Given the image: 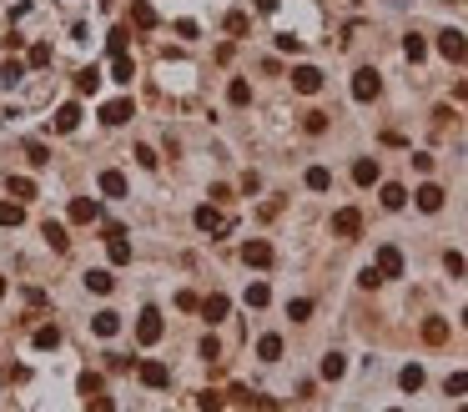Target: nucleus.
I'll return each instance as SVG.
<instances>
[{"mask_svg":"<svg viewBox=\"0 0 468 412\" xmlns=\"http://www.w3.org/2000/svg\"><path fill=\"white\" fill-rule=\"evenodd\" d=\"M161 332H166L161 312H156V307H146V312L136 317V342H141V347H152V342H161Z\"/></svg>","mask_w":468,"mask_h":412,"instance_id":"nucleus-1","label":"nucleus"},{"mask_svg":"<svg viewBox=\"0 0 468 412\" xmlns=\"http://www.w3.org/2000/svg\"><path fill=\"white\" fill-rule=\"evenodd\" d=\"M378 96H382V76L373 66H363L353 76V101H378Z\"/></svg>","mask_w":468,"mask_h":412,"instance_id":"nucleus-2","label":"nucleus"},{"mask_svg":"<svg viewBox=\"0 0 468 412\" xmlns=\"http://www.w3.org/2000/svg\"><path fill=\"white\" fill-rule=\"evenodd\" d=\"M438 56L443 60H468V40H463V31H438Z\"/></svg>","mask_w":468,"mask_h":412,"instance_id":"nucleus-3","label":"nucleus"},{"mask_svg":"<svg viewBox=\"0 0 468 412\" xmlns=\"http://www.w3.org/2000/svg\"><path fill=\"white\" fill-rule=\"evenodd\" d=\"M106 256H111L116 267L131 262V242H126V226H106Z\"/></svg>","mask_w":468,"mask_h":412,"instance_id":"nucleus-4","label":"nucleus"},{"mask_svg":"<svg viewBox=\"0 0 468 412\" xmlns=\"http://www.w3.org/2000/svg\"><path fill=\"white\" fill-rule=\"evenodd\" d=\"M272 256H277V252H272V242H262V236H252V242H242V262L247 267H272Z\"/></svg>","mask_w":468,"mask_h":412,"instance_id":"nucleus-5","label":"nucleus"},{"mask_svg":"<svg viewBox=\"0 0 468 412\" xmlns=\"http://www.w3.org/2000/svg\"><path fill=\"white\" fill-rule=\"evenodd\" d=\"M131 116H136V106L126 101V96H116V101H106V106H101V121H106V126H126Z\"/></svg>","mask_w":468,"mask_h":412,"instance_id":"nucleus-6","label":"nucleus"},{"mask_svg":"<svg viewBox=\"0 0 468 412\" xmlns=\"http://www.w3.org/2000/svg\"><path fill=\"white\" fill-rule=\"evenodd\" d=\"M292 91L317 96V91H323V71H317V66H297V71H292Z\"/></svg>","mask_w":468,"mask_h":412,"instance_id":"nucleus-7","label":"nucleus"},{"mask_svg":"<svg viewBox=\"0 0 468 412\" xmlns=\"http://www.w3.org/2000/svg\"><path fill=\"white\" fill-rule=\"evenodd\" d=\"M191 222H197V231H227V216L217 211V201L197 206V211H191Z\"/></svg>","mask_w":468,"mask_h":412,"instance_id":"nucleus-8","label":"nucleus"},{"mask_svg":"<svg viewBox=\"0 0 468 412\" xmlns=\"http://www.w3.org/2000/svg\"><path fill=\"white\" fill-rule=\"evenodd\" d=\"M332 231H337V236H357V231H363V211H357V206L332 211Z\"/></svg>","mask_w":468,"mask_h":412,"instance_id":"nucleus-9","label":"nucleus"},{"mask_svg":"<svg viewBox=\"0 0 468 412\" xmlns=\"http://www.w3.org/2000/svg\"><path fill=\"white\" fill-rule=\"evenodd\" d=\"M373 267H378L382 281H388V277H403V252H398V247H378V262H373Z\"/></svg>","mask_w":468,"mask_h":412,"instance_id":"nucleus-10","label":"nucleus"},{"mask_svg":"<svg viewBox=\"0 0 468 412\" xmlns=\"http://www.w3.org/2000/svg\"><path fill=\"white\" fill-rule=\"evenodd\" d=\"M81 116H86V111H81V101H66V106H60V111L51 116V131H76Z\"/></svg>","mask_w":468,"mask_h":412,"instance_id":"nucleus-11","label":"nucleus"},{"mask_svg":"<svg viewBox=\"0 0 468 412\" xmlns=\"http://www.w3.org/2000/svg\"><path fill=\"white\" fill-rule=\"evenodd\" d=\"M413 201H418V211H443V186L438 181H423L413 191Z\"/></svg>","mask_w":468,"mask_h":412,"instance_id":"nucleus-12","label":"nucleus"},{"mask_svg":"<svg viewBox=\"0 0 468 412\" xmlns=\"http://www.w3.org/2000/svg\"><path fill=\"white\" fill-rule=\"evenodd\" d=\"M66 216H71V222H76V226H86V222H96V216H101V206H96L91 197H71V206H66Z\"/></svg>","mask_w":468,"mask_h":412,"instance_id":"nucleus-13","label":"nucleus"},{"mask_svg":"<svg viewBox=\"0 0 468 412\" xmlns=\"http://www.w3.org/2000/svg\"><path fill=\"white\" fill-rule=\"evenodd\" d=\"M227 312H232V302H227L222 292H211V297L202 302V322H211V327H217V322H227Z\"/></svg>","mask_w":468,"mask_h":412,"instance_id":"nucleus-14","label":"nucleus"},{"mask_svg":"<svg viewBox=\"0 0 468 412\" xmlns=\"http://www.w3.org/2000/svg\"><path fill=\"white\" fill-rule=\"evenodd\" d=\"M131 26L136 31H152L156 26V6H152V0H131Z\"/></svg>","mask_w":468,"mask_h":412,"instance_id":"nucleus-15","label":"nucleus"},{"mask_svg":"<svg viewBox=\"0 0 468 412\" xmlns=\"http://www.w3.org/2000/svg\"><path fill=\"white\" fill-rule=\"evenodd\" d=\"M96 186H101V197H126V176H121V171H101V176H96Z\"/></svg>","mask_w":468,"mask_h":412,"instance_id":"nucleus-16","label":"nucleus"},{"mask_svg":"<svg viewBox=\"0 0 468 412\" xmlns=\"http://www.w3.org/2000/svg\"><path fill=\"white\" fill-rule=\"evenodd\" d=\"M353 181H357V186H378V161H373V156H357V161H353Z\"/></svg>","mask_w":468,"mask_h":412,"instance_id":"nucleus-17","label":"nucleus"},{"mask_svg":"<svg viewBox=\"0 0 468 412\" xmlns=\"http://www.w3.org/2000/svg\"><path fill=\"white\" fill-rule=\"evenodd\" d=\"M111 81H116V85H131V81H136V66H131V56H126V51L111 56Z\"/></svg>","mask_w":468,"mask_h":412,"instance_id":"nucleus-18","label":"nucleus"},{"mask_svg":"<svg viewBox=\"0 0 468 412\" xmlns=\"http://www.w3.org/2000/svg\"><path fill=\"white\" fill-rule=\"evenodd\" d=\"M136 372H141V382H146V387H166V382H172V372H166L161 362H141Z\"/></svg>","mask_w":468,"mask_h":412,"instance_id":"nucleus-19","label":"nucleus"},{"mask_svg":"<svg viewBox=\"0 0 468 412\" xmlns=\"http://www.w3.org/2000/svg\"><path fill=\"white\" fill-rule=\"evenodd\" d=\"M91 332H96V337H116V332H121V317H116V312H96V317H91Z\"/></svg>","mask_w":468,"mask_h":412,"instance_id":"nucleus-20","label":"nucleus"},{"mask_svg":"<svg viewBox=\"0 0 468 412\" xmlns=\"http://www.w3.org/2000/svg\"><path fill=\"white\" fill-rule=\"evenodd\" d=\"M86 287H91L96 297H106V292H116V277L106 272V267H96V272H86Z\"/></svg>","mask_w":468,"mask_h":412,"instance_id":"nucleus-21","label":"nucleus"},{"mask_svg":"<svg viewBox=\"0 0 468 412\" xmlns=\"http://www.w3.org/2000/svg\"><path fill=\"white\" fill-rule=\"evenodd\" d=\"M126 46H131V26H111V31H106V51H111V56H121Z\"/></svg>","mask_w":468,"mask_h":412,"instance_id":"nucleus-22","label":"nucleus"},{"mask_svg":"<svg viewBox=\"0 0 468 412\" xmlns=\"http://www.w3.org/2000/svg\"><path fill=\"white\" fill-rule=\"evenodd\" d=\"M382 206H388V211H403V206H408V191H403L398 181H388V186H382Z\"/></svg>","mask_w":468,"mask_h":412,"instance_id":"nucleus-23","label":"nucleus"},{"mask_svg":"<svg viewBox=\"0 0 468 412\" xmlns=\"http://www.w3.org/2000/svg\"><path fill=\"white\" fill-rule=\"evenodd\" d=\"M398 387H403V393H418V387H423V367H418V362H408V367L398 372Z\"/></svg>","mask_w":468,"mask_h":412,"instance_id":"nucleus-24","label":"nucleus"},{"mask_svg":"<svg viewBox=\"0 0 468 412\" xmlns=\"http://www.w3.org/2000/svg\"><path fill=\"white\" fill-rule=\"evenodd\" d=\"M40 236H46L56 252H66V247H71V236H66V226H60V222H46V226H40Z\"/></svg>","mask_w":468,"mask_h":412,"instance_id":"nucleus-25","label":"nucleus"},{"mask_svg":"<svg viewBox=\"0 0 468 412\" xmlns=\"http://www.w3.org/2000/svg\"><path fill=\"white\" fill-rule=\"evenodd\" d=\"M257 357H262V362H277V357H282V337H277V332H267V337L257 342Z\"/></svg>","mask_w":468,"mask_h":412,"instance_id":"nucleus-26","label":"nucleus"},{"mask_svg":"<svg viewBox=\"0 0 468 412\" xmlns=\"http://www.w3.org/2000/svg\"><path fill=\"white\" fill-rule=\"evenodd\" d=\"M76 91H81V96H96V91H101V71H96V66H86V71L76 76Z\"/></svg>","mask_w":468,"mask_h":412,"instance_id":"nucleus-27","label":"nucleus"},{"mask_svg":"<svg viewBox=\"0 0 468 412\" xmlns=\"http://www.w3.org/2000/svg\"><path fill=\"white\" fill-rule=\"evenodd\" d=\"M302 181H307V191H328V186H332V171H328V166H307Z\"/></svg>","mask_w":468,"mask_h":412,"instance_id":"nucleus-28","label":"nucleus"},{"mask_svg":"<svg viewBox=\"0 0 468 412\" xmlns=\"http://www.w3.org/2000/svg\"><path fill=\"white\" fill-rule=\"evenodd\" d=\"M343 372H348V357H343V352H328V357H323V377H328V382H337Z\"/></svg>","mask_w":468,"mask_h":412,"instance_id":"nucleus-29","label":"nucleus"},{"mask_svg":"<svg viewBox=\"0 0 468 412\" xmlns=\"http://www.w3.org/2000/svg\"><path fill=\"white\" fill-rule=\"evenodd\" d=\"M35 347H40V352H56V347H60V327H51V322L35 327Z\"/></svg>","mask_w":468,"mask_h":412,"instance_id":"nucleus-30","label":"nucleus"},{"mask_svg":"<svg viewBox=\"0 0 468 412\" xmlns=\"http://www.w3.org/2000/svg\"><path fill=\"white\" fill-rule=\"evenodd\" d=\"M403 56H408L413 66H418V60L428 56V40H423V35H403Z\"/></svg>","mask_w":468,"mask_h":412,"instance_id":"nucleus-31","label":"nucleus"},{"mask_svg":"<svg viewBox=\"0 0 468 412\" xmlns=\"http://www.w3.org/2000/svg\"><path fill=\"white\" fill-rule=\"evenodd\" d=\"M423 342H449V322H443V317H428V322H423Z\"/></svg>","mask_w":468,"mask_h":412,"instance_id":"nucleus-32","label":"nucleus"},{"mask_svg":"<svg viewBox=\"0 0 468 412\" xmlns=\"http://www.w3.org/2000/svg\"><path fill=\"white\" fill-rule=\"evenodd\" d=\"M26 222V206L20 201H0V226H20Z\"/></svg>","mask_w":468,"mask_h":412,"instance_id":"nucleus-33","label":"nucleus"},{"mask_svg":"<svg viewBox=\"0 0 468 412\" xmlns=\"http://www.w3.org/2000/svg\"><path fill=\"white\" fill-rule=\"evenodd\" d=\"M242 302H247V307H267V302H272V287H267V281H252Z\"/></svg>","mask_w":468,"mask_h":412,"instance_id":"nucleus-34","label":"nucleus"},{"mask_svg":"<svg viewBox=\"0 0 468 412\" xmlns=\"http://www.w3.org/2000/svg\"><path fill=\"white\" fill-rule=\"evenodd\" d=\"M6 191H10V197H20V201H35V181H26V176H10Z\"/></svg>","mask_w":468,"mask_h":412,"instance_id":"nucleus-35","label":"nucleus"},{"mask_svg":"<svg viewBox=\"0 0 468 412\" xmlns=\"http://www.w3.org/2000/svg\"><path fill=\"white\" fill-rule=\"evenodd\" d=\"M26 81V66H20V60H6V66H0V85H20Z\"/></svg>","mask_w":468,"mask_h":412,"instance_id":"nucleus-36","label":"nucleus"},{"mask_svg":"<svg viewBox=\"0 0 468 412\" xmlns=\"http://www.w3.org/2000/svg\"><path fill=\"white\" fill-rule=\"evenodd\" d=\"M101 387H106V382H101V372H81V377H76V393H86V397H96Z\"/></svg>","mask_w":468,"mask_h":412,"instance_id":"nucleus-37","label":"nucleus"},{"mask_svg":"<svg viewBox=\"0 0 468 412\" xmlns=\"http://www.w3.org/2000/svg\"><path fill=\"white\" fill-rule=\"evenodd\" d=\"M227 101H232V106H247V101H252V85H247V81H232V85H227Z\"/></svg>","mask_w":468,"mask_h":412,"instance_id":"nucleus-38","label":"nucleus"},{"mask_svg":"<svg viewBox=\"0 0 468 412\" xmlns=\"http://www.w3.org/2000/svg\"><path fill=\"white\" fill-rule=\"evenodd\" d=\"M302 131H307V136H323V131H328V116H323V111H307V116H302Z\"/></svg>","mask_w":468,"mask_h":412,"instance_id":"nucleus-39","label":"nucleus"},{"mask_svg":"<svg viewBox=\"0 0 468 412\" xmlns=\"http://www.w3.org/2000/svg\"><path fill=\"white\" fill-rule=\"evenodd\" d=\"M287 317H292V322H307V317H312V302H307V297L287 302Z\"/></svg>","mask_w":468,"mask_h":412,"instance_id":"nucleus-40","label":"nucleus"},{"mask_svg":"<svg viewBox=\"0 0 468 412\" xmlns=\"http://www.w3.org/2000/svg\"><path fill=\"white\" fill-rule=\"evenodd\" d=\"M443 393H449V397H463V393H468V372H453L449 382H443Z\"/></svg>","mask_w":468,"mask_h":412,"instance_id":"nucleus-41","label":"nucleus"},{"mask_svg":"<svg viewBox=\"0 0 468 412\" xmlns=\"http://www.w3.org/2000/svg\"><path fill=\"white\" fill-rule=\"evenodd\" d=\"M197 407H202V412H222V393H211V387H207V393H197Z\"/></svg>","mask_w":468,"mask_h":412,"instance_id":"nucleus-42","label":"nucleus"},{"mask_svg":"<svg viewBox=\"0 0 468 412\" xmlns=\"http://www.w3.org/2000/svg\"><path fill=\"white\" fill-rule=\"evenodd\" d=\"M197 352H202V362H217V357H222V342H217V337H202Z\"/></svg>","mask_w":468,"mask_h":412,"instance_id":"nucleus-43","label":"nucleus"},{"mask_svg":"<svg viewBox=\"0 0 468 412\" xmlns=\"http://www.w3.org/2000/svg\"><path fill=\"white\" fill-rule=\"evenodd\" d=\"M443 267H449V277H463V272H468V262H463L458 252H449V256H443Z\"/></svg>","mask_w":468,"mask_h":412,"instance_id":"nucleus-44","label":"nucleus"},{"mask_svg":"<svg viewBox=\"0 0 468 412\" xmlns=\"http://www.w3.org/2000/svg\"><path fill=\"white\" fill-rule=\"evenodd\" d=\"M227 31H232V35H247V15L232 10V15H227Z\"/></svg>","mask_w":468,"mask_h":412,"instance_id":"nucleus-45","label":"nucleus"},{"mask_svg":"<svg viewBox=\"0 0 468 412\" xmlns=\"http://www.w3.org/2000/svg\"><path fill=\"white\" fill-rule=\"evenodd\" d=\"M277 51H287V56H297V51H302V35H277Z\"/></svg>","mask_w":468,"mask_h":412,"instance_id":"nucleus-46","label":"nucleus"},{"mask_svg":"<svg viewBox=\"0 0 468 412\" xmlns=\"http://www.w3.org/2000/svg\"><path fill=\"white\" fill-rule=\"evenodd\" d=\"M26 60H31V66H46V60H51V46H31Z\"/></svg>","mask_w":468,"mask_h":412,"instance_id":"nucleus-47","label":"nucleus"},{"mask_svg":"<svg viewBox=\"0 0 468 412\" xmlns=\"http://www.w3.org/2000/svg\"><path fill=\"white\" fill-rule=\"evenodd\" d=\"M86 412H116V402H111V397H101V393H96V397H91V402H86Z\"/></svg>","mask_w":468,"mask_h":412,"instance_id":"nucleus-48","label":"nucleus"},{"mask_svg":"<svg viewBox=\"0 0 468 412\" xmlns=\"http://www.w3.org/2000/svg\"><path fill=\"white\" fill-rule=\"evenodd\" d=\"M177 307H181V312H197L202 302H197V292H177Z\"/></svg>","mask_w":468,"mask_h":412,"instance_id":"nucleus-49","label":"nucleus"},{"mask_svg":"<svg viewBox=\"0 0 468 412\" xmlns=\"http://www.w3.org/2000/svg\"><path fill=\"white\" fill-rule=\"evenodd\" d=\"M26 156H31V166H40V161H46V156H51V151H46V146H40V141H31V146H26Z\"/></svg>","mask_w":468,"mask_h":412,"instance_id":"nucleus-50","label":"nucleus"},{"mask_svg":"<svg viewBox=\"0 0 468 412\" xmlns=\"http://www.w3.org/2000/svg\"><path fill=\"white\" fill-rule=\"evenodd\" d=\"M357 281H363V287L373 292V287H378V281H382V277H378V267H363V272H357Z\"/></svg>","mask_w":468,"mask_h":412,"instance_id":"nucleus-51","label":"nucleus"},{"mask_svg":"<svg viewBox=\"0 0 468 412\" xmlns=\"http://www.w3.org/2000/svg\"><path fill=\"white\" fill-rule=\"evenodd\" d=\"M413 166L423 171V176H428V171H433V156H428V151H413Z\"/></svg>","mask_w":468,"mask_h":412,"instance_id":"nucleus-52","label":"nucleus"},{"mask_svg":"<svg viewBox=\"0 0 468 412\" xmlns=\"http://www.w3.org/2000/svg\"><path fill=\"white\" fill-rule=\"evenodd\" d=\"M136 161H141V166H156V151H152V146L141 141V146H136Z\"/></svg>","mask_w":468,"mask_h":412,"instance_id":"nucleus-53","label":"nucleus"},{"mask_svg":"<svg viewBox=\"0 0 468 412\" xmlns=\"http://www.w3.org/2000/svg\"><path fill=\"white\" fill-rule=\"evenodd\" d=\"M252 6H257V10L267 15V10H277V6H282V0H252Z\"/></svg>","mask_w":468,"mask_h":412,"instance_id":"nucleus-54","label":"nucleus"},{"mask_svg":"<svg viewBox=\"0 0 468 412\" xmlns=\"http://www.w3.org/2000/svg\"><path fill=\"white\" fill-rule=\"evenodd\" d=\"M463 327H468V312H463Z\"/></svg>","mask_w":468,"mask_h":412,"instance_id":"nucleus-55","label":"nucleus"},{"mask_svg":"<svg viewBox=\"0 0 468 412\" xmlns=\"http://www.w3.org/2000/svg\"><path fill=\"white\" fill-rule=\"evenodd\" d=\"M458 412H468V402H463V407H458Z\"/></svg>","mask_w":468,"mask_h":412,"instance_id":"nucleus-56","label":"nucleus"},{"mask_svg":"<svg viewBox=\"0 0 468 412\" xmlns=\"http://www.w3.org/2000/svg\"><path fill=\"white\" fill-rule=\"evenodd\" d=\"M393 412H398V407H393Z\"/></svg>","mask_w":468,"mask_h":412,"instance_id":"nucleus-57","label":"nucleus"}]
</instances>
